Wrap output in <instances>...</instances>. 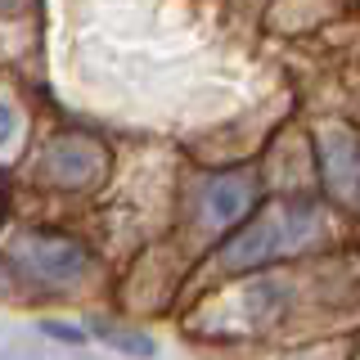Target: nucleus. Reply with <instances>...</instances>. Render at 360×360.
I'll list each match as a JSON object with an SVG mask.
<instances>
[{
  "mask_svg": "<svg viewBox=\"0 0 360 360\" xmlns=\"http://www.w3.org/2000/svg\"><path fill=\"white\" fill-rule=\"evenodd\" d=\"M320 225V212L311 202H284V207H270L262 221H252L239 239H230L221 248V262L230 270H252L262 262H279L284 252L302 248Z\"/></svg>",
  "mask_w": 360,
  "mask_h": 360,
  "instance_id": "f257e3e1",
  "label": "nucleus"
},
{
  "mask_svg": "<svg viewBox=\"0 0 360 360\" xmlns=\"http://www.w3.org/2000/svg\"><path fill=\"white\" fill-rule=\"evenodd\" d=\"M18 257L27 266V275L45 279V284H77L90 270V252L68 234H22Z\"/></svg>",
  "mask_w": 360,
  "mask_h": 360,
  "instance_id": "f03ea898",
  "label": "nucleus"
},
{
  "mask_svg": "<svg viewBox=\"0 0 360 360\" xmlns=\"http://www.w3.org/2000/svg\"><path fill=\"white\" fill-rule=\"evenodd\" d=\"M104 162H108V153H104V144H99L95 135L68 131V135H59V140L45 149L41 176L50 180V185H59V189H82V185H90V180L104 172Z\"/></svg>",
  "mask_w": 360,
  "mask_h": 360,
  "instance_id": "7ed1b4c3",
  "label": "nucleus"
},
{
  "mask_svg": "<svg viewBox=\"0 0 360 360\" xmlns=\"http://www.w3.org/2000/svg\"><path fill=\"white\" fill-rule=\"evenodd\" d=\"M315 149H320V176L338 198L356 202L360 198V135L342 122H324L315 131Z\"/></svg>",
  "mask_w": 360,
  "mask_h": 360,
  "instance_id": "20e7f679",
  "label": "nucleus"
},
{
  "mask_svg": "<svg viewBox=\"0 0 360 360\" xmlns=\"http://www.w3.org/2000/svg\"><path fill=\"white\" fill-rule=\"evenodd\" d=\"M252 198H257V185L252 176L234 172V176H217L207 180V189H202V221L207 225H234L243 221L248 212H252Z\"/></svg>",
  "mask_w": 360,
  "mask_h": 360,
  "instance_id": "39448f33",
  "label": "nucleus"
},
{
  "mask_svg": "<svg viewBox=\"0 0 360 360\" xmlns=\"http://www.w3.org/2000/svg\"><path fill=\"white\" fill-rule=\"evenodd\" d=\"M14 131H18V112H14L9 99H0V144L14 140Z\"/></svg>",
  "mask_w": 360,
  "mask_h": 360,
  "instance_id": "423d86ee",
  "label": "nucleus"
},
{
  "mask_svg": "<svg viewBox=\"0 0 360 360\" xmlns=\"http://www.w3.org/2000/svg\"><path fill=\"white\" fill-rule=\"evenodd\" d=\"M45 333H50V338H68V342H77V338H82L77 329H68V324H45Z\"/></svg>",
  "mask_w": 360,
  "mask_h": 360,
  "instance_id": "0eeeda50",
  "label": "nucleus"
},
{
  "mask_svg": "<svg viewBox=\"0 0 360 360\" xmlns=\"http://www.w3.org/2000/svg\"><path fill=\"white\" fill-rule=\"evenodd\" d=\"M22 9V0H0V14H18Z\"/></svg>",
  "mask_w": 360,
  "mask_h": 360,
  "instance_id": "6e6552de",
  "label": "nucleus"
},
{
  "mask_svg": "<svg viewBox=\"0 0 360 360\" xmlns=\"http://www.w3.org/2000/svg\"><path fill=\"white\" fill-rule=\"evenodd\" d=\"M0 217H5V202H0Z\"/></svg>",
  "mask_w": 360,
  "mask_h": 360,
  "instance_id": "1a4fd4ad",
  "label": "nucleus"
}]
</instances>
